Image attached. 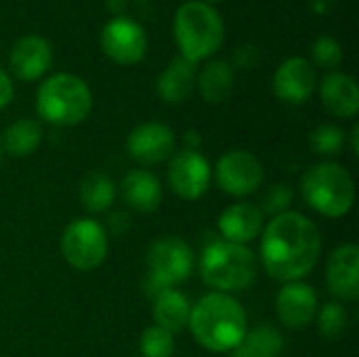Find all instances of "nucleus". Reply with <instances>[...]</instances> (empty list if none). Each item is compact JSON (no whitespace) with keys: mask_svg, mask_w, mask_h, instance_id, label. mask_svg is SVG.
<instances>
[{"mask_svg":"<svg viewBox=\"0 0 359 357\" xmlns=\"http://www.w3.org/2000/svg\"><path fill=\"white\" fill-rule=\"evenodd\" d=\"M322 238L311 219L301 213H282L269 221L261 240L265 271L280 282L305 278L320 259Z\"/></svg>","mask_w":359,"mask_h":357,"instance_id":"obj_1","label":"nucleus"},{"mask_svg":"<svg viewBox=\"0 0 359 357\" xmlns=\"http://www.w3.org/2000/svg\"><path fill=\"white\" fill-rule=\"evenodd\" d=\"M187 326L202 347L225 353L233 351L242 343L246 337L248 320L244 307L233 297L210 292L191 307Z\"/></svg>","mask_w":359,"mask_h":357,"instance_id":"obj_2","label":"nucleus"},{"mask_svg":"<svg viewBox=\"0 0 359 357\" xmlns=\"http://www.w3.org/2000/svg\"><path fill=\"white\" fill-rule=\"evenodd\" d=\"M172 32L181 57L194 63L215 55L225 38V25L219 11L202 0H187L179 6Z\"/></svg>","mask_w":359,"mask_h":357,"instance_id":"obj_3","label":"nucleus"},{"mask_svg":"<svg viewBox=\"0 0 359 357\" xmlns=\"http://www.w3.org/2000/svg\"><path fill=\"white\" fill-rule=\"evenodd\" d=\"M200 271L204 282L217 292H240L257 280V257L244 244L217 240L204 248Z\"/></svg>","mask_w":359,"mask_h":357,"instance_id":"obj_4","label":"nucleus"},{"mask_svg":"<svg viewBox=\"0 0 359 357\" xmlns=\"http://www.w3.org/2000/svg\"><path fill=\"white\" fill-rule=\"evenodd\" d=\"M93 107L88 84L74 74H55L46 78L36 95V112L42 120L57 126L80 124Z\"/></svg>","mask_w":359,"mask_h":357,"instance_id":"obj_5","label":"nucleus"},{"mask_svg":"<svg viewBox=\"0 0 359 357\" xmlns=\"http://www.w3.org/2000/svg\"><path fill=\"white\" fill-rule=\"evenodd\" d=\"M303 196L307 204L330 219L347 215L355 202V185L347 168L334 162H320L303 177Z\"/></svg>","mask_w":359,"mask_h":357,"instance_id":"obj_6","label":"nucleus"},{"mask_svg":"<svg viewBox=\"0 0 359 357\" xmlns=\"http://www.w3.org/2000/svg\"><path fill=\"white\" fill-rule=\"evenodd\" d=\"M194 267V255L187 242L175 236L156 240L147 252V292L156 299L164 290L185 282Z\"/></svg>","mask_w":359,"mask_h":357,"instance_id":"obj_7","label":"nucleus"},{"mask_svg":"<svg viewBox=\"0 0 359 357\" xmlns=\"http://www.w3.org/2000/svg\"><path fill=\"white\" fill-rule=\"evenodd\" d=\"M61 252L78 271H90L99 267L107 255V234L103 225L93 219L72 221L63 231Z\"/></svg>","mask_w":359,"mask_h":357,"instance_id":"obj_8","label":"nucleus"},{"mask_svg":"<svg viewBox=\"0 0 359 357\" xmlns=\"http://www.w3.org/2000/svg\"><path fill=\"white\" fill-rule=\"evenodd\" d=\"M103 53L120 65H135L147 53V34L130 17L118 15L101 29Z\"/></svg>","mask_w":359,"mask_h":357,"instance_id":"obj_9","label":"nucleus"},{"mask_svg":"<svg viewBox=\"0 0 359 357\" xmlns=\"http://www.w3.org/2000/svg\"><path fill=\"white\" fill-rule=\"evenodd\" d=\"M217 183L229 196H248L263 183V164L246 149H233L217 162Z\"/></svg>","mask_w":359,"mask_h":357,"instance_id":"obj_10","label":"nucleus"},{"mask_svg":"<svg viewBox=\"0 0 359 357\" xmlns=\"http://www.w3.org/2000/svg\"><path fill=\"white\" fill-rule=\"evenodd\" d=\"M168 183L183 200H198L210 185V164L200 151L183 149L168 166Z\"/></svg>","mask_w":359,"mask_h":357,"instance_id":"obj_11","label":"nucleus"},{"mask_svg":"<svg viewBox=\"0 0 359 357\" xmlns=\"http://www.w3.org/2000/svg\"><path fill=\"white\" fill-rule=\"evenodd\" d=\"M318 76L316 67L305 57H290L286 59L273 76V93L292 105L305 103L316 88Z\"/></svg>","mask_w":359,"mask_h":357,"instance_id":"obj_12","label":"nucleus"},{"mask_svg":"<svg viewBox=\"0 0 359 357\" xmlns=\"http://www.w3.org/2000/svg\"><path fill=\"white\" fill-rule=\"evenodd\" d=\"M128 154L143 164H160L175 151V133L162 122L139 124L128 135Z\"/></svg>","mask_w":359,"mask_h":357,"instance_id":"obj_13","label":"nucleus"},{"mask_svg":"<svg viewBox=\"0 0 359 357\" xmlns=\"http://www.w3.org/2000/svg\"><path fill=\"white\" fill-rule=\"evenodd\" d=\"M326 282L332 295L343 301H355L359 297V248L355 244L339 246L326 267Z\"/></svg>","mask_w":359,"mask_h":357,"instance_id":"obj_14","label":"nucleus"},{"mask_svg":"<svg viewBox=\"0 0 359 357\" xmlns=\"http://www.w3.org/2000/svg\"><path fill=\"white\" fill-rule=\"evenodd\" d=\"M278 316L288 328H305L318 314V295L309 284L288 282L278 295Z\"/></svg>","mask_w":359,"mask_h":357,"instance_id":"obj_15","label":"nucleus"},{"mask_svg":"<svg viewBox=\"0 0 359 357\" xmlns=\"http://www.w3.org/2000/svg\"><path fill=\"white\" fill-rule=\"evenodd\" d=\"M53 61V48L42 36H23L15 42L11 50V69L21 80H38L46 74Z\"/></svg>","mask_w":359,"mask_h":357,"instance_id":"obj_16","label":"nucleus"},{"mask_svg":"<svg viewBox=\"0 0 359 357\" xmlns=\"http://www.w3.org/2000/svg\"><path fill=\"white\" fill-rule=\"evenodd\" d=\"M263 229V213L259 206L242 202L229 206L221 217H219V231L225 238V242L233 244H248L255 238H259Z\"/></svg>","mask_w":359,"mask_h":357,"instance_id":"obj_17","label":"nucleus"},{"mask_svg":"<svg viewBox=\"0 0 359 357\" xmlns=\"http://www.w3.org/2000/svg\"><path fill=\"white\" fill-rule=\"evenodd\" d=\"M324 107L337 118H353L359 109V88L355 80L343 72L328 74L320 84Z\"/></svg>","mask_w":359,"mask_h":357,"instance_id":"obj_18","label":"nucleus"},{"mask_svg":"<svg viewBox=\"0 0 359 357\" xmlns=\"http://www.w3.org/2000/svg\"><path fill=\"white\" fill-rule=\"evenodd\" d=\"M196 80H198V63L185 57H177L158 76L156 90L166 103H181L191 95Z\"/></svg>","mask_w":359,"mask_h":357,"instance_id":"obj_19","label":"nucleus"},{"mask_svg":"<svg viewBox=\"0 0 359 357\" xmlns=\"http://www.w3.org/2000/svg\"><path fill=\"white\" fill-rule=\"evenodd\" d=\"M122 196L130 208L154 213L162 202V185L158 177L147 170H130L122 181Z\"/></svg>","mask_w":359,"mask_h":357,"instance_id":"obj_20","label":"nucleus"},{"mask_svg":"<svg viewBox=\"0 0 359 357\" xmlns=\"http://www.w3.org/2000/svg\"><path fill=\"white\" fill-rule=\"evenodd\" d=\"M189 314L191 305L187 297L179 290H164L154 299V320L156 326L168 330V332H179L189 324Z\"/></svg>","mask_w":359,"mask_h":357,"instance_id":"obj_21","label":"nucleus"},{"mask_svg":"<svg viewBox=\"0 0 359 357\" xmlns=\"http://www.w3.org/2000/svg\"><path fill=\"white\" fill-rule=\"evenodd\" d=\"M198 86L202 97L208 103H221L225 101L231 90H233V69L229 63L225 61H210L208 65L202 67V72L198 74Z\"/></svg>","mask_w":359,"mask_h":357,"instance_id":"obj_22","label":"nucleus"},{"mask_svg":"<svg viewBox=\"0 0 359 357\" xmlns=\"http://www.w3.org/2000/svg\"><path fill=\"white\" fill-rule=\"evenodd\" d=\"M40 141H42V128L32 118L15 120L11 126H6V130L2 135V147L15 158L34 154L38 149Z\"/></svg>","mask_w":359,"mask_h":357,"instance_id":"obj_23","label":"nucleus"},{"mask_svg":"<svg viewBox=\"0 0 359 357\" xmlns=\"http://www.w3.org/2000/svg\"><path fill=\"white\" fill-rule=\"evenodd\" d=\"M284 339L271 326H261L252 332H246L242 343L233 349L231 357H282Z\"/></svg>","mask_w":359,"mask_h":357,"instance_id":"obj_24","label":"nucleus"},{"mask_svg":"<svg viewBox=\"0 0 359 357\" xmlns=\"http://www.w3.org/2000/svg\"><path fill=\"white\" fill-rule=\"evenodd\" d=\"M80 200L88 213H105L116 200V185L103 173H88L80 183Z\"/></svg>","mask_w":359,"mask_h":357,"instance_id":"obj_25","label":"nucleus"},{"mask_svg":"<svg viewBox=\"0 0 359 357\" xmlns=\"http://www.w3.org/2000/svg\"><path fill=\"white\" fill-rule=\"evenodd\" d=\"M347 324H349L347 309L337 301L326 303L318 314V328L324 339H330V341L341 339L347 330Z\"/></svg>","mask_w":359,"mask_h":357,"instance_id":"obj_26","label":"nucleus"},{"mask_svg":"<svg viewBox=\"0 0 359 357\" xmlns=\"http://www.w3.org/2000/svg\"><path fill=\"white\" fill-rule=\"evenodd\" d=\"M309 143L320 156H337L345 145V133L334 124H322L311 133Z\"/></svg>","mask_w":359,"mask_h":357,"instance_id":"obj_27","label":"nucleus"},{"mask_svg":"<svg viewBox=\"0 0 359 357\" xmlns=\"http://www.w3.org/2000/svg\"><path fill=\"white\" fill-rule=\"evenodd\" d=\"M141 351L143 357H170L175 351V339L172 332L151 326L141 337Z\"/></svg>","mask_w":359,"mask_h":357,"instance_id":"obj_28","label":"nucleus"},{"mask_svg":"<svg viewBox=\"0 0 359 357\" xmlns=\"http://www.w3.org/2000/svg\"><path fill=\"white\" fill-rule=\"evenodd\" d=\"M311 57H313L316 65L332 69V67H337L343 61V48H341V44H339L337 38H332V36H320L313 42V46H311Z\"/></svg>","mask_w":359,"mask_h":357,"instance_id":"obj_29","label":"nucleus"},{"mask_svg":"<svg viewBox=\"0 0 359 357\" xmlns=\"http://www.w3.org/2000/svg\"><path fill=\"white\" fill-rule=\"evenodd\" d=\"M292 202V191L288 185H273L267 189V194L263 196V210L278 217L282 213H286L288 204Z\"/></svg>","mask_w":359,"mask_h":357,"instance_id":"obj_30","label":"nucleus"},{"mask_svg":"<svg viewBox=\"0 0 359 357\" xmlns=\"http://www.w3.org/2000/svg\"><path fill=\"white\" fill-rule=\"evenodd\" d=\"M13 101V82L4 69H0V109Z\"/></svg>","mask_w":359,"mask_h":357,"instance_id":"obj_31","label":"nucleus"},{"mask_svg":"<svg viewBox=\"0 0 359 357\" xmlns=\"http://www.w3.org/2000/svg\"><path fill=\"white\" fill-rule=\"evenodd\" d=\"M185 145H187V149L198 151V147H200V135H198L196 130L185 133Z\"/></svg>","mask_w":359,"mask_h":357,"instance_id":"obj_32","label":"nucleus"},{"mask_svg":"<svg viewBox=\"0 0 359 357\" xmlns=\"http://www.w3.org/2000/svg\"><path fill=\"white\" fill-rule=\"evenodd\" d=\"M107 8H111L114 13H120L126 6V0H105Z\"/></svg>","mask_w":359,"mask_h":357,"instance_id":"obj_33","label":"nucleus"},{"mask_svg":"<svg viewBox=\"0 0 359 357\" xmlns=\"http://www.w3.org/2000/svg\"><path fill=\"white\" fill-rule=\"evenodd\" d=\"M351 147H353V154H359V126L355 124L353 130H351Z\"/></svg>","mask_w":359,"mask_h":357,"instance_id":"obj_34","label":"nucleus"},{"mask_svg":"<svg viewBox=\"0 0 359 357\" xmlns=\"http://www.w3.org/2000/svg\"><path fill=\"white\" fill-rule=\"evenodd\" d=\"M202 2H206V4H210V2H221V0H202Z\"/></svg>","mask_w":359,"mask_h":357,"instance_id":"obj_35","label":"nucleus"},{"mask_svg":"<svg viewBox=\"0 0 359 357\" xmlns=\"http://www.w3.org/2000/svg\"><path fill=\"white\" fill-rule=\"evenodd\" d=\"M0 162H2V145H0Z\"/></svg>","mask_w":359,"mask_h":357,"instance_id":"obj_36","label":"nucleus"}]
</instances>
